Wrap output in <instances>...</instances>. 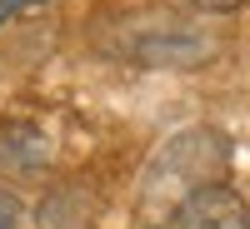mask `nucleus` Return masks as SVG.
<instances>
[{"instance_id":"nucleus-1","label":"nucleus","mask_w":250,"mask_h":229,"mask_svg":"<svg viewBox=\"0 0 250 229\" xmlns=\"http://www.w3.org/2000/svg\"><path fill=\"white\" fill-rule=\"evenodd\" d=\"M160 229H250V204L240 199V190L215 179V184L190 190Z\"/></svg>"},{"instance_id":"nucleus-2","label":"nucleus","mask_w":250,"mask_h":229,"mask_svg":"<svg viewBox=\"0 0 250 229\" xmlns=\"http://www.w3.org/2000/svg\"><path fill=\"white\" fill-rule=\"evenodd\" d=\"M45 135L35 130V124H25V120H10V124H0V164L5 170H40L45 164Z\"/></svg>"},{"instance_id":"nucleus-3","label":"nucleus","mask_w":250,"mask_h":229,"mask_svg":"<svg viewBox=\"0 0 250 229\" xmlns=\"http://www.w3.org/2000/svg\"><path fill=\"white\" fill-rule=\"evenodd\" d=\"M0 229H25V204L10 190H0Z\"/></svg>"},{"instance_id":"nucleus-4","label":"nucleus","mask_w":250,"mask_h":229,"mask_svg":"<svg viewBox=\"0 0 250 229\" xmlns=\"http://www.w3.org/2000/svg\"><path fill=\"white\" fill-rule=\"evenodd\" d=\"M35 5H45V0H0V25H10L15 15H25V10H35Z\"/></svg>"},{"instance_id":"nucleus-5","label":"nucleus","mask_w":250,"mask_h":229,"mask_svg":"<svg viewBox=\"0 0 250 229\" xmlns=\"http://www.w3.org/2000/svg\"><path fill=\"white\" fill-rule=\"evenodd\" d=\"M195 10H205V15H230V10H240L245 0H190Z\"/></svg>"}]
</instances>
